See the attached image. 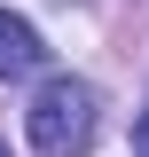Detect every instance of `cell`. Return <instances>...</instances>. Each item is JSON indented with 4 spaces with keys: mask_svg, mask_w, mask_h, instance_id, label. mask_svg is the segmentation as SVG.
I'll list each match as a JSON object with an SVG mask.
<instances>
[{
    "mask_svg": "<svg viewBox=\"0 0 149 157\" xmlns=\"http://www.w3.org/2000/svg\"><path fill=\"white\" fill-rule=\"evenodd\" d=\"M39 63H47V47H39V32L24 16H8L0 8V78H32Z\"/></svg>",
    "mask_w": 149,
    "mask_h": 157,
    "instance_id": "7a4b0ae2",
    "label": "cell"
},
{
    "mask_svg": "<svg viewBox=\"0 0 149 157\" xmlns=\"http://www.w3.org/2000/svg\"><path fill=\"white\" fill-rule=\"evenodd\" d=\"M0 157H8V141H0Z\"/></svg>",
    "mask_w": 149,
    "mask_h": 157,
    "instance_id": "277c9868",
    "label": "cell"
},
{
    "mask_svg": "<svg viewBox=\"0 0 149 157\" xmlns=\"http://www.w3.org/2000/svg\"><path fill=\"white\" fill-rule=\"evenodd\" d=\"M133 157H149V110L133 118Z\"/></svg>",
    "mask_w": 149,
    "mask_h": 157,
    "instance_id": "3957f363",
    "label": "cell"
},
{
    "mask_svg": "<svg viewBox=\"0 0 149 157\" xmlns=\"http://www.w3.org/2000/svg\"><path fill=\"white\" fill-rule=\"evenodd\" d=\"M94 126H102V102H94L86 78H47L32 94V110H24V134H32L39 157H86L94 149Z\"/></svg>",
    "mask_w": 149,
    "mask_h": 157,
    "instance_id": "6da1fadb",
    "label": "cell"
}]
</instances>
